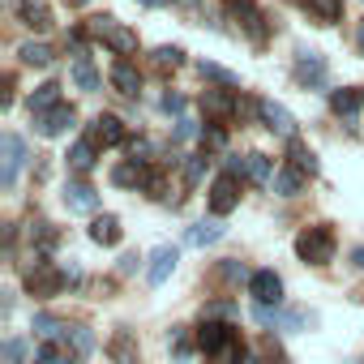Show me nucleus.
<instances>
[{"instance_id":"2f4dec72","label":"nucleus","mask_w":364,"mask_h":364,"mask_svg":"<svg viewBox=\"0 0 364 364\" xmlns=\"http://www.w3.org/2000/svg\"><path fill=\"white\" fill-rule=\"evenodd\" d=\"M287 159H291V167H296V171H304V176H317V154H313L304 141H291V154H287Z\"/></svg>"},{"instance_id":"cd10ccee","label":"nucleus","mask_w":364,"mask_h":364,"mask_svg":"<svg viewBox=\"0 0 364 364\" xmlns=\"http://www.w3.org/2000/svg\"><path fill=\"white\" fill-rule=\"evenodd\" d=\"M112 185H120V189H141V185H146V167H141V163H120V167H112Z\"/></svg>"},{"instance_id":"f257e3e1","label":"nucleus","mask_w":364,"mask_h":364,"mask_svg":"<svg viewBox=\"0 0 364 364\" xmlns=\"http://www.w3.org/2000/svg\"><path fill=\"white\" fill-rule=\"evenodd\" d=\"M296 257L309 262V266H326V262H334V232H330L326 223L304 228V232L296 236Z\"/></svg>"},{"instance_id":"393cba45","label":"nucleus","mask_w":364,"mask_h":364,"mask_svg":"<svg viewBox=\"0 0 364 364\" xmlns=\"http://www.w3.org/2000/svg\"><path fill=\"white\" fill-rule=\"evenodd\" d=\"M18 56H22V65H31V69H48V65L56 60V52H52L48 43H35V39H26V43L18 48Z\"/></svg>"},{"instance_id":"aec40b11","label":"nucleus","mask_w":364,"mask_h":364,"mask_svg":"<svg viewBox=\"0 0 364 364\" xmlns=\"http://www.w3.org/2000/svg\"><path fill=\"white\" fill-rule=\"evenodd\" d=\"M360 103H364V90H360V86L330 90V112H334V116H343V120H351V116L360 112Z\"/></svg>"},{"instance_id":"3c124183","label":"nucleus","mask_w":364,"mask_h":364,"mask_svg":"<svg viewBox=\"0 0 364 364\" xmlns=\"http://www.w3.org/2000/svg\"><path fill=\"white\" fill-rule=\"evenodd\" d=\"M137 5H146V9H163L167 0H137Z\"/></svg>"},{"instance_id":"5fc2aeb1","label":"nucleus","mask_w":364,"mask_h":364,"mask_svg":"<svg viewBox=\"0 0 364 364\" xmlns=\"http://www.w3.org/2000/svg\"><path fill=\"white\" fill-rule=\"evenodd\" d=\"M360 52H364V26H360Z\"/></svg>"},{"instance_id":"de8ad7c7","label":"nucleus","mask_w":364,"mask_h":364,"mask_svg":"<svg viewBox=\"0 0 364 364\" xmlns=\"http://www.w3.org/2000/svg\"><path fill=\"white\" fill-rule=\"evenodd\" d=\"M0 103L14 107V77H5V95H0Z\"/></svg>"},{"instance_id":"a211bd4d","label":"nucleus","mask_w":364,"mask_h":364,"mask_svg":"<svg viewBox=\"0 0 364 364\" xmlns=\"http://www.w3.org/2000/svg\"><path fill=\"white\" fill-rule=\"evenodd\" d=\"M26 240H31V249H35V257H48L56 245H60V232L48 223V219H35L31 228H26Z\"/></svg>"},{"instance_id":"c756f323","label":"nucleus","mask_w":364,"mask_h":364,"mask_svg":"<svg viewBox=\"0 0 364 364\" xmlns=\"http://www.w3.org/2000/svg\"><path fill=\"white\" fill-rule=\"evenodd\" d=\"M69 167H73L77 176H86V171H95V146H90L86 137L69 146Z\"/></svg>"},{"instance_id":"20e7f679","label":"nucleus","mask_w":364,"mask_h":364,"mask_svg":"<svg viewBox=\"0 0 364 364\" xmlns=\"http://www.w3.org/2000/svg\"><path fill=\"white\" fill-rule=\"evenodd\" d=\"M26 141L18 137V133H5V137H0V185H5V189H14L18 185V171L26 167Z\"/></svg>"},{"instance_id":"7c9ffc66","label":"nucleus","mask_w":364,"mask_h":364,"mask_svg":"<svg viewBox=\"0 0 364 364\" xmlns=\"http://www.w3.org/2000/svg\"><path fill=\"white\" fill-rule=\"evenodd\" d=\"M198 73H202V77H210V82H219L223 90H236V86H240V77H236V73H228V69H223V65H215V60H202V65H198Z\"/></svg>"},{"instance_id":"1a4fd4ad","label":"nucleus","mask_w":364,"mask_h":364,"mask_svg":"<svg viewBox=\"0 0 364 364\" xmlns=\"http://www.w3.org/2000/svg\"><path fill=\"white\" fill-rule=\"evenodd\" d=\"M296 82L300 86H326V56L321 52H313V48H300L296 52Z\"/></svg>"},{"instance_id":"9b49d317","label":"nucleus","mask_w":364,"mask_h":364,"mask_svg":"<svg viewBox=\"0 0 364 364\" xmlns=\"http://www.w3.org/2000/svg\"><path fill=\"white\" fill-rule=\"evenodd\" d=\"M232 18L240 22V31L253 39V43H266V18L253 0H232Z\"/></svg>"},{"instance_id":"473e14b6","label":"nucleus","mask_w":364,"mask_h":364,"mask_svg":"<svg viewBox=\"0 0 364 364\" xmlns=\"http://www.w3.org/2000/svg\"><path fill=\"white\" fill-rule=\"evenodd\" d=\"M31 330H35L39 338H60V334H65L69 326H60V321H56L52 313H35V317H31Z\"/></svg>"},{"instance_id":"6e6552de","label":"nucleus","mask_w":364,"mask_h":364,"mask_svg":"<svg viewBox=\"0 0 364 364\" xmlns=\"http://www.w3.org/2000/svg\"><path fill=\"white\" fill-rule=\"evenodd\" d=\"M65 283H69V279H65V270H56V266H52V262H43V257H35V266L26 270V287H31L35 296H56Z\"/></svg>"},{"instance_id":"f3484780","label":"nucleus","mask_w":364,"mask_h":364,"mask_svg":"<svg viewBox=\"0 0 364 364\" xmlns=\"http://www.w3.org/2000/svg\"><path fill=\"white\" fill-rule=\"evenodd\" d=\"M14 14H18V22H22V26H31V31H48V26H52V9H48V0H18Z\"/></svg>"},{"instance_id":"37998d69","label":"nucleus","mask_w":364,"mask_h":364,"mask_svg":"<svg viewBox=\"0 0 364 364\" xmlns=\"http://www.w3.org/2000/svg\"><path fill=\"white\" fill-rule=\"evenodd\" d=\"M163 112L176 116V120H185V99H180V95H163Z\"/></svg>"},{"instance_id":"a19ab883","label":"nucleus","mask_w":364,"mask_h":364,"mask_svg":"<svg viewBox=\"0 0 364 364\" xmlns=\"http://www.w3.org/2000/svg\"><path fill=\"white\" fill-rule=\"evenodd\" d=\"M219 274H223L228 283H240V279H253V274H245V266H240V262H223V266H219Z\"/></svg>"},{"instance_id":"f03ea898","label":"nucleus","mask_w":364,"mask_h":364,"mask_svg":"<svg viewBox=\"0 0 364 364\" xmlns=\"http://www.w3.org/2000/svg\"><path fill=\"white\" fill-rule=\"evenodd\" d=\"M86 35H90V39H99V43H107L116 56H129V52H137V35H133L124 22L107 18V14H103V18H90V22H86Z\"/></svg>"},{"instance_id":"39448f33","label":"nucleus","mask_w":364,"mask_h":364,"mask_svg":"<svg viewBox=\"0 0 364 364\" xmlns=\"http://www.w3.org/2000/svg\"><path fill=\"white\" fill-rule=\"evenodd\" d=\"M236 206H240V176H232V171L215 176V185H210V210H215V219L232 215Z\"/></svg>"},{"instance_id":"a18cd8bd","label":"nucleus","mask_w":364,"mask_h":364,"mask_svg":"<svg viewBox=\"0 0 364 364\" xmlns=\"http://www.w3.org/2000/svg\"><path fill=\"white\" fill-rule=\"evenodd\" d=\"M193 133H198V124H193V120H176V141H189Z\"/></svg>"},{"instance_id":"9d476101","label":"nucleus","mask_w":364,"mask_h":364,"mask_svg":"<svg viewBox=\"0 0 364 364\" xmlns=\"http://www.w3.org/2000/svg\"><path fill=\"white\" fill-rule=\"evenodd\" d=\"M249 296H253V304H274V309H279V300H283V279H279L274 270H253Z\"/></svg>"},{"instance_id":"c9c22d12","label":"nucleus","mask_w":364,"mask_h":364,"mask_svg":"<svg viewBox=\"0 0 364 364\" xmlns=\"http://www.w3.org/2000/svg\"><path fill=\"white\" fill-rule=\"evenodd\" d=\"M167 343H171V351H176V360H189V355H193V343H189V330H180V326H176Z\"/></svg>"},{"instance_id":"a878e982","label":"nucleus","mask_w":364,"mask_h":364,"mask_svg":"<svg viewBox=\"0 0 364 364\" xmlns=\"http://www.w3.org/2000/svg\"><path fill=\"white\" fill-rule=\"evenodd\" d=\"M52 107H60V86H56V82H43V86L31 95V116H48Z\"/></svg>"},{"instance_id":"dca6fc26","label":"nucleus","mask_w":364,"mask_h":364,"mask_svg":"<svg viewBox=\"0 0 364 364\" xmlns=\"http://www.w3.org/2000/svg\"><path fill=\"white\" fill-rule=\"evenodd\" d=\"M206 355V364H245L249 360V351H245V343H240V334L232 330L223 343H215L210 351H202Z\"/></svg>"},{"instance_id":"b1692460","label":"nucleus","mask_w":364,"mask_h":364,"mask_svg":"<svg viewBox=\"0 0 364 364\" xmlns=\"http://www.w3.org/2000/svg\"><path fill=\"white\" fill-rule=\"evenodd\" d=\"M219 240H223V223L219 219H202V223L189 228V245L193 249H206V245H219Z\"/></svg>"},{"instance_id":"ea45409f","label":"nucleus","mask_w":364,"mask_h":364,"mask_svg":"<svg viewBox=\"0 0 364 364\" xmlns=\"http://www.w3.org/2000/svg\"><path fill=\"white\" fill-rule=\"evenodd\" d=\"M129 150H133V163H141V167H146V163H150V154H154V146H150L146 137H133V141H129Z\"/></svg>"},{"instance_id":"49530a36","label":"nucleus","mask_w":364,"mask_h":364,"mask_svg":"<svg viewBox=\"0 0 364 364\" xmlns=\"http://www.w3.org/2000/svg\"><path fill=\"white\" fill-rule=\"evenodd\" d=\"M133 270H137V257H133V253H124V257H120V274H133Z\"/></svg>"},{"instance_id":"8fccbe9b","label":"nucleus","mask_w":364,"mask_h":364,"mask_svg":"<svg viewBox=\"0 0 364 364\" xmlns=\"http://www.w3.org/2000/svg\"><path fill=\"white\" fill-rule=\"evenodd\" d=\"M351 262H355V270H364V245H360V249H351Z\"/></svg>"},{"instance_id":"c03bdc74","label":"nucleus","mask_w":364,"mask_h":364,"mask_svg":"<svg viewBox=\"0 0 364 364\" xmlns=\"http://www.w3.org/2000/svg\"><path fill=\"white\" fill-rule=\"evenodd\" d=\"M56 360H60V351H56L52 343H43V347L35 351V364H56Z\"/></svg>"},{"instance_id":"423d86ee","label":"nucleus","mask_w":364,"mask_h":364,"mask_svg":"<svg viewBox=\"0 0 364 364\" xmlns=\"http://www.w3.org/2000/svg\"><path fill=\"white\" fill-rule=\"evenodd\" d=\"M257 120L270 129V133H279V137H287V141H296V116L283 107V103H274V99H257Z\"/></svg>"},{"instance_id":"bb28decb","label":"nucleus","mask_w":364,"mask_h":364,"mask_svg":"<svg viewBox=\"0 0 364 364\" xmlns=\"http://www.w3.org/2000/svg\"><path fill=\"white\" fill-rule=\"evenodd\" d=\"M107 355H112L116 364H137V343H133V334H129V330H116V338L107 343Z\"/></svg>"},{"instance_id":"79ce46f5","label":"nucleus","mask_w":364,"mask_h":364,"mask_svg":"<svg viewBox=\"0 0 364 364\" xmlns=\"http://www.w3.org/2000/svg\"><path fill=\"white\" fill-rule=\"evenodd\" d=\"M206 317H215V321L219 317H236V304L232 300H215V304H206Z\"/></svg>"},{"instance_id":"0eeeda50","label":"nucleus","mask_w":364,"mask_h":364,"mask_svg":"<svg viewBox=\"0 0 364 364\" xmlns=\"http://www.w3.org/2000/svg\"><path fill=\"white\" fill-rule=\"evenodd\" d=\"M86 141L99 150H107V146H120L124 141V124H120V116H112V112H99L90 124H86Z\"/></svg>"},{"instance_id":"412c9836","label":"nucleus","mask_w":364,"mask_h":364,"mask_svg":"<svg viewBox=\"0 0 364 364\" xmlns=\"http://www.w3.org/2000/svg\"><path fill=\"white\" fill-rule=\"evenodd\" d=\"M304 180H309V176L296 171V167L287 163V167H279V176H274V185H270V189H274L279 198H300V193H304Z\"/></svg>"},{"instance_id":"864d4df0","label":"nucleus","mask_w":364,"mask_h":364,"mask_svg":"<svg viewBox=\"0 0 364 364\" xmlns=\"http://www.w3.org/2000/svg\"><path fill=\"white\" fill-rule=\"evenodd\" d=\"M56 364H73V360H69V355H60V360H56Z\"/></svg>"},{"instance_id":"603ef678","label":"nucleus","mask_w":364,"mask_h":364,"mask_svg":"<svg viewBox=\"0 0 364 364\" xmlns=\"http://www.w3.org/2000/svg\"><path fill=\"white\" fill-rule=\"evenodd\" d=\"M176 5H185V9H198V0H176Z\"/></svg>"},{"instance_id":"4be33fe9","label":"nucleus","mask_w":364,"mask_h":364,"mask_svg":"<svg viewBox=\"0 0 364 364\" xmlns=\"http://www.w3.org/2000/svg\"><path fill=\"white\" fill-rule=\"evenodd\" d=\"M90 240L103 245V249L120 245V219H116V215H95V223H90Z\"/></svg>"},{"instance_id":"f8f14e48","label":"nucleus","mask_w":364,"mask_h":364,"mask_svg":"<svg viewBox=\"0 0 364 364\" xmlns=\"http://www.w3.org/2000/svg\"><path fill=\"white\" fill-rule=\"evenodd\" d=\"M73 120H77V112H73L69 103H60V107H52L48 116H35V129H39L43 137H65V133L73 129Z\"/></svg>"},{"instance_id":"7ed1b4c3","label":"nucleus","mask_w":364,"mask_h":364,"mask_svg":"<svg viewBox=\"0 0 364 364\" xmlns=\"http://www.w3.org/2000/svg\"><path fill=\"white\" fill-rule=\"evenodd\" d=\"M228 171L232 176H240V180H249V185H274V159L270 154H240V159H228Z\"/></svg>"},{"instance_id":"6ab92c4d","label":"nucleus","mask_w":364,"mask_h":364,"mask_svg":"<svg viewBox=\"0 0 364 364\" xmlns=\"http://www.w3.org/2000/svg\"><path fill=\"white\" fill-rule=\"evenodd\" d=\"M112 86H116L120 95L137 99V90H141V73H137V65H133V60H116V65H112Z\"/></svg>"},{"instance_id":"e433bc0d","label":"nucleus","mask_w":364,"mask_h":364,"mask_svg":"<svg viewBox=\"0 0 364 364\" xmlns=\"http://www.w3.org/2000/svg\"><path fill=\"white\" fill-rule=\"evenodd\" d=\"M223 146H228V133L219 124H206L202 129V150H223Z\"/></svg>"},{"instance_id":"58836bf2","label":"nucleus","mask_w":364,"mask_h":364,"mask_svg":"<svg viewBox=\"0 0 364 364\" xmlns=\"http://www.w3.org/2000/svg\"><path fill=\"white\" fill-rule=\"evenodd\" d=\"M0 351H5V364H22L26 360V343L22 338H5V347H0Z\"/></svg>"},{"instance_id":"4c0bfd02","label":"nucleus","mask_w":364,"mask_h":364,"mask_svg":"<svg viewBox=\"0 0 364 364\" xmlns=\"http://www.w3.org/2000/svg\"><path fill=\"white\" fill-rule=\"evenodd\" d=\"M206 163H210V154H193V159L185 163V180H189V185H198V180H202Z\"/></svg>"},{"instance_id":"f704fd0d","label":"nucleus","mask_w":364,"mask_h":364,"mask_svg":"<svg viewBox=\"0 0 364 364\" xmlns=\"http://www.w3.org/2000/svg\"><path fill=\"white\" fill-rule=\"evenodd\" d=\"M154 69H180V65H185V52H180V48H154Z\"/></svg>"},{"instance_id":"4468645a","label":"nucleus","mask_w":364,"mask_h":364,"mask_svg":"<svg viewBox=\"0 0 364 364\" xmlns=\"http://www.w3.org/2000/svg\"><path fill=\"white\" fill-rule=\"evenodd\" d=\"M202 107H206V116L219 124V120H232V116L240 112V99H236L232 90H206V95H202Z\"/></svg>"},{"instance_id":"2eb2a0df","label":"nucleus","mask_w":364,"mask_h":364,"mask_svg":"<svg viewBox=\"0 0 364 364\" xmlns=\"http://www.w3.org/2000/svg\"><path fill=\"white\" fill-rule=\"evenodd\" d=\"M176 262H180V253H176L171 245H159V249L150 253V266H146V283H150V287L167 283V274L176 270Z\"/></svg>"},{"instance_id":"09e8293b","label":"nucleus","mask_w":364,"mask_h":364,"mask_svg":"<svg viewBox=\"0 0 364 364\" xmlns=\"http://www.w3.org/2000/svg\"><path fill=\"white\" fill-rule=\"evenodd\" d=\"M266 364H287V355H283V351H270V347H266Z\"/></svg>"},{"instance_id":"72a5a7b5","label":"nucleus","mask_w":364,"mask_h":364,"mask_svg":"<svg viewBox=\"0 0 364 364\" xmlns=\"http://www.w3.org/2000/svg\"><path fill=\"white\" fill-rule=\"evenodd\" d=\"M65 343H73L77 355H90V351H95V334H90L86 326H69V330H65Z\"/></svg>"},{"instance_id":"ddd939ff","label":"nucleus","mask_w":364,"mask_h":364,"mask_svg":"<svg viewBox=\"0 0 364 364\" xmlns=\"http://www.w3.org/2000/svg\"><path fill=\"white\" fill-rule=\"evenodd\" d=\"M65 206L73 215H95L99 210V193L86 185V180H69V185H65Z\"/></svg>"},{"instance_id":"c85d7f7f","label":"nucleus","mask_w":364,"mask_h":364,"mask_svg":"<svg viewBox=\"0 0 364 364\" xmlns=\"http://www.w3.org/2000/svg\"><path fill=\"white\" fill-rule=\"evenodd\" d=\"M304 9H309V18H317L321 26H330V22L343 18V0H304Z\"/></svg>"},{"instance_id":"5701e85b","label":"nucleus","mask_w":364,"mask_h":364,"mask_svg":"<svg viewBox=\"0 0 364 364\" xmlns=\"http://www.w3.org/2000/svg\"><path fill=\"white\" fill-rule=\"evenodd\" d=\"M69 73H73V86H77V90H86V95H95V90L103 86V77L95 73V65H90V56H77Z\"/></svg>"}]
</instances>
